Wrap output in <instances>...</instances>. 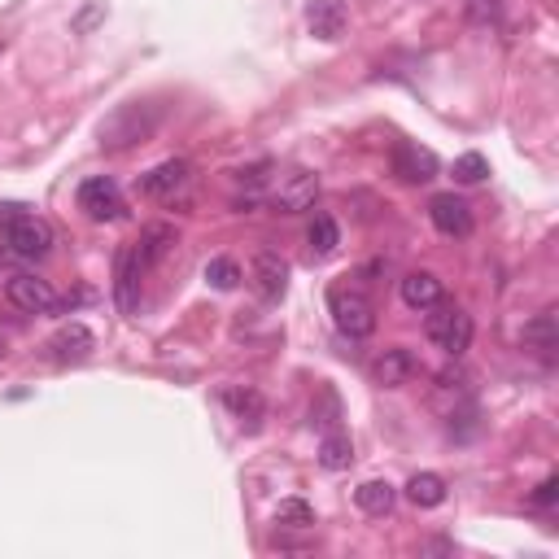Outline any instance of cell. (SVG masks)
<instances>
[{"instance_id": "1", "label": "cell", "mask_w": 559, "mask_h": 559, "mask_svg": "<svg viewBox=\"0 0 559 559\" xmlns=\"http://www.w3.org/2000/svg\"><path fill=\"white\" fill-rule=\"evenodd\" d=\"M158 123H162L158 105H145V101L118 105V110L101 123V149L123 153V149L145 145V140H153V132H158Z\"/></svg>"}, {"instance_id": "2", "label": "cell", "mask_w": 559, "mask_h": 559, "mask_svg": "<svg viewBox=\"0 0 559 559\" xmlns=\"http://www.w3.org/2000/svg\"><path fill=\"white\" fill-rule=\"evenodd\" d=\"M424 332H428V341L446 354V359H463V354L472 350V332H477V324H472V315L463 311V306L437 302L433 315L424 319Z\"/></svg>"}, {"instance_id": "3", "label": "cell", "mask_w": 559, "mask_h": 559, "mask_svg": "<svg viewBox=\"0 0 559 559\" xmlns=\"http://www.w3.org/2000/svg\"><path fill=\"white\" fill-rule=\"evenodd\" d=\"M328 315H332L341 337H350V341H367L376 332V306H372V297L359 289H332Z\"/></svg>"}, {"instance_id": "4", "label": "cell", "mask_w": 559, "mask_h": 559, "mask_svg": "<svg viewBox=\"0 0 559 559\" xmlns=\"http://www.w3.org/2000/svg\"><path fill=\"white\" fill-rule=\"evenodd\" d=\"M5 245H9L14 258L40 263V258L53 249V228L44 219H35V214H14V219L5 223Z\"/></svg>"}, {"instance_id": "5", "label": "cell", "mask_w": 559, "mask_h": 559, "mask_svg": "<svg viewBox=\"0 0 559 559\" xmlns=\"http://www.w3.org/2000/svg\"><path fill=\"white\" fill-rule=\"evenodd\" d=\"M5 297L18 306L22 315H57L66 306L62 293H57L49 280H40V276H14L5 284Z\"/></svg>"}, {"instance_id": "6", "label": "cell", "mask_w": 559, "mask_h": 559, "mask_svg": "<svg viewBox=\"0 0 559 559\" xmlns=\"http://www.w3.org/2000/svg\"><path fill=\"white\" fill-rule=\"evenodd\" d=\"M315 197H319V175L315 171H289V175L276 180V188H271V206H276L280 214L311 210Z\"/></svg>"}, {"instance_id": "7", "label": "cell", "mask_w": 559, "mask_h": 559, "mask_svg": "<svg viewBox=\"0 0 559 559\" xmlns=\"http://www.w3.org/2000/svg\"><path fill=\"white\" fill-rule=\"evenodd\" d=\"M75 201H79V210L88 214V219H97V223L123 214V193H118V184L110 180V175H92V180H83Z\"/></svg>"}, {"instance_id": "8", "label": "cell", "mask_w": 559, "mask_h": 559, "mask_svg": "<svg viewBox=\"0 0 559 559\" xmlns=\"http://www.w3.org/2000/svg\"><path fill=\"white\" fill-rule=\"evenodd\" d=\"M249 289H254L263 302H280L284 289H289V263H284L280 254H254V263H249Z\"/></svg>"}, {"instance_id": "9", "label": "cell", "mask_w": 559, "mask_h": 559, "mask_svg": "<svg viewBox=\"0 0 559 559\" xmlns=\"http://www.w3.org/2000/svg\"><path fill=\"white\" fill-rule=\"evenodd\" d=\"M350 27L346 0H306V31L324 44H337Z\"/></svg>"}, {"instance_id": "10", "label": "cell", "mask_w": 559, "mask_h": 559, "mask_svg": "<svg viewBox=\"0 0 559 559\" xmlns=\"http://www.w3.org/2000/svg\"><path fill=\"white\" fill-rule=\"evenodd\" d=\"M428 219L442 236H472V206L455 193H437L428 201Z\"/></svg>"}, {"instance_id": "11", "label": "cell", "mask_w": 559, "mask_h": 559, "mask_svg": "<svg viewBox=\"0 0 559 559\" xmlns=\"http://www.w3.org/2000/svg\"><path fill=\"white\" fill-rule=\"evenodd\" d=\"M188 180H193V166H188L184 158H166V162L153 166V171H149L140 184H145V193H149V197L175 201V193H184Z\"/></svg>"}, {"instance_id": "12", "label": "cell", "mask_w": 559, "mask_h": 559, "mask_svg": "<svg viewBox=\"0 0 559 559\" xmlns=\"http://www.w3.org/2000/svg\"><path fill=\"white\" fill-rule=\"evenodd\" d=\"M140 263H136V249L132 245H123L118 249V258H114V297H118V311L123 315H132L136 306H140Z\"/></svg>"}, {"instance_id": "13", "label": "cell", "mask_w": 559, "mask_h": 559, "mask_svg": "<svg viewBox=\"0 0 559 559\" xmlns=\"http://www.w3.org/2000/svg\"><path fill=\"white\" fill-rule=\"evenodd\" d=\"M175 245H180V232H175V223H149V228H140V241L132 245V249H136V263H140V271L158 267Z\"/></svg>"}, {"instance_id": "14", "label": "cell", "mask_w": 559, "mask_h": 559, "mask_svg": "<svg viewBox=\"0 0 559 559\" xmlns=\"http://www.w3.org/2000/svg\"><path fill=\"white\" fill-rule=\"evenodd\" d=\"M53 359L57 363H83L92 350H97V337H92L88 324H79V319H70V324L57 328V337L49 341Z\"/></svg>"}, {"instance_id": "15", "label": "cell", "mask_w": 559, "mask_h": 559, "mask_svg": "<svg viewBox=\"0 0 559 559\" xmlns=\"http://www.w3.org/2000/svg\"><path fill=\"white\" fill-rule=\"evenodd\" d=\"M415 376V354L407 346H389L380 359L372 363V380L380 389H402Z\"/></svg>"}, {"instance_id": "16", "label": "cell", "mask_w": 559, "mask_h": 559, "mask_svg": "<svg viewBox=\"0 0 559 559\" xmlns=\"http://www.w3.org/2000/svg\"><path fill=\"white\" fill-rule=\"evenodd\" d=\"M398 293H402V302H407L411 311H433L437 302H446V289H442V280H437L433 271H411V276H402Z\"/></svg>"}, {"instance_id": "17", "label": "cell", "mask_w": 559, "mask_h": 559, "mask_svg": "<svg viewBox=\"0 0 559 559\" xmlns=\"http://www.w3.org/2000/svg\"><path fill=\"white\" fill-rule=\"evenodd\" d=\"M223 407H228L236 420H241L249 433H258L263 428V415H267V402H263V394L258 389H241V385H232V389H223Z\"/></svg>"}, {"instance_id": "18", "label": "cell", "mask_w": 559, "mask_h": 559, "mask_svg": "<svg viewBox=\"0 0 559 559\" xmlns=\"http://www.w3.org/2000/svg\"><path fill=\"white\" fill-rule=\"evenodd\" d=\"M394 171H398L407 184H428V180L437 175V153H433V149H420V145H398V153H394Z\"/></svg>"}, {"instance_id": "19", "label": "cell", "mask_w": 559, "mask_h": 559, "mask_svg": "<svg viewBox=\"0 0 559 559\" xmlns=\"http://www.w3.org/2000/svg\"><path fill=\"white\" fill-rule=\"evenodd\" d=\"M354 503H359L363 516H389L398 503V490L389 481H363L359 490H354Z\"/></svg>"}, {"instance_id": "20", "label": "cell", "mask_w": 559, "mask_h": 559, "mask_svg": "<svg viewBox=\"0 0 559 559\" xmlns=\"http://www.w3.org/2000/svg\"><path fill=\"white\" fill-rule=\"evenodd\" d=\"M407 498L415 507H442L446 503V481L437 477V472H415V477L407 481Z\"/></svg>"}, {"instance_id": "21", "label": "cell", "mask_w": 559, "mask_h": 559, "mask_svg": "<svg viewBox=\"0 0 559 559\" xmlns=\"http://www.w3.org/2000/svg\"><path fill=\"white\" fill-rule=\"evenodd\" d=\"M520 341H525L529 350H538V354H551L555 350V341H559V328H555V311H542V315H533L525 332H520Z\"/></svg>"}, {"instance_id": "22", "label": "cell", "mask_w": 559, "mask_h": 559, "mask_svg": "<svg viewBox=\"0 0 559 559\" xmlns=\"http://www.w3.org/2000/svg\"><path fill=\"white\" fill-rule=\"evenodd\" d=\"M354 463V446H350V437L346 433H328L324 442H319V468H328V472H346Z\"/></svg>"}, {"instance_id": "23", "label": "cell", "mask_w": 559, "mask_h": 559, "mask_svg": "<svg viewBox=\"0 0 559 559\" xmlns=\"http://www.w3.org/2000/svg\"><path fill=\"white\" fill-rule=\"evenodd\" d=\"M306 241H311V254H315V258H328L332 249L341 245L337 219H332V214H315V223H311V232H306Z\"/></svg>"}, {"instance_id": "24", "label": "cell", "mask_w": 559, "mask_h": 559, "mask_svg": "<svg viewBox=\"0 0 559 559\" xmlns=\"http://www.w3.org/2000/svg\"><path fill=\"white\" fill-rule=\"evenodd\" d=\"M241 280L245 276H241V263H236V258H210L206 263V284H214L219 293H232Z\"/></svg>"}, {"instance_id": "25", "label": "cell", "mask_w": 559, "mask_h": 559, "mask_svg": "<svg viewBox=\"0 0 559 559\" xmlns=\"http://www.w3.org/2000/svg\"><path fill=\"white\" fill-rule=\"evenodd\" d=\"M276 525H284V529H311L315 525V511H311V503H302V498H284L280 511H276Z\"/></svg>"}, {"instance_id": "26", "label": "cell", "mask_w": 559, "mask_h": 559, "mask_svg": "<svg viewBox=\"0 0 559 559\" xmlns=\"http://www.w3.org/2000/svg\"><path fill=\"white\" fill-rule=\"evenodd\" d=\"M463 14L472 27H494L503 18V0H463Z\"/></svg>"}, {"instance_id": "27", "label": "cell", "mask_w": 559, "mask_h": 559, "mask_svg": "<svg viewBox=\"0 0 559 559\" xmlns=\"http://www.w3.org/2000/svg\"><path fill=\"white\" fill-rule=\"evenodd\" d=\"M485 175H490V162H485L481 153H463V158H455V180L459 184H481Z\"/></svg>"}, {"instance_id": "28", "label": "cell", "mask_w": 559, "mask_h": 559, "mask_svg": "<svg viewBox=\"0 0 559 559\" xmlns=\"http://www.w3.org/2000/svg\"><path fill=\"white\" fill-rule=\"evenodd\" d=\"M555 498H559V477H546V481L538 485V490H533L529 503H533V507H551Z\"/></svg>"}, {"instance_id": "29", "label": "cell", "mask_w": 559, "mask_h": 559, "mask_svg": "<svg viewBox=\"0 0 559 559\" xmlns=\"http://www.w3.org/2000/svg\"><path fill=\"white\" fill-rule=\"evenodd\" d=\"M0 359H5V341H0Z\"/></svg>"}, {"instance_id": "30", "label": "cell", "mask_w": 559, "mask_h": 559, "mask_svg": "<svg viewBox=\"0 0 559 559\" xmlns=\"http://www.w3.org/2000/svg\"><path fill=\"white\" fill-rule=\"evenodd\" d=\"M0 53H5V49H0Z\"/></svg>"}]
</instances>
